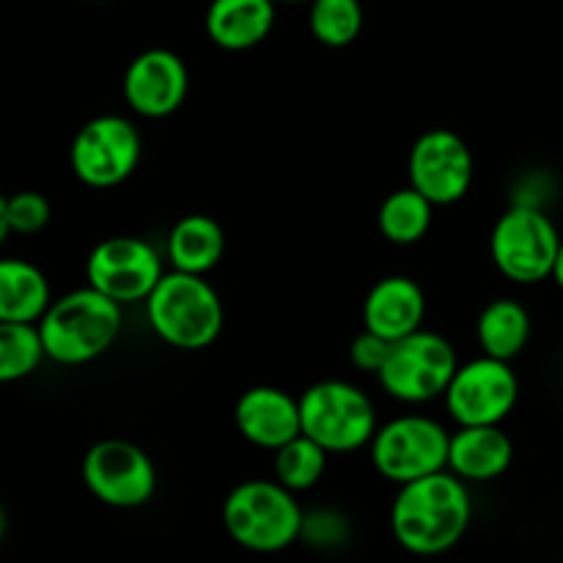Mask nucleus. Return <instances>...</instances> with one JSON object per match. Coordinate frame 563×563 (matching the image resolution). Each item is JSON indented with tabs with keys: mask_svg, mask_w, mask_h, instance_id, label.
Wrapping results in <instances>:
<instances>
[{
	"mask_svg": "<svg viewBox=\"0 0 563 563\" xmlns=\"http://www.w3.org/2000/svg\"><path fill=\"white\" fill-rule=\"evenodd\" d=\"M300 539H306L308 544H313L319 550L341 548L350 539V520L335 509L306 511Z\"/></svg>",
	"mask_w": 563,
	"mask_h": 563,
	"instance_id": "bb28decb",
	"label": "nucleus"
},
{
	"mask_svg": "<svg viewBox=\"0 0 563 563\" xmlns=\"http://www.w3.org/2000/svg\"><path fill=\"white\" fill-rule=\"evenodd\" d=\"M451 432L429 416H399L374 434L372 465L394 484H410L449 471Z\"/></svg>",
	"mask_w": 563,
	"mask_h": 563,
	"instance_id": "6e6552de",
	"label": "nucleus"
},
{
	"mask_svg": "<svg viewBox=\"0 0 563 563\" xmlns=\"http://www.w3.org/2000/svg\"><path fill=\"white\" fill-rule=\"evenodd\" d=\"M328 449H322V445H319L317 440L308 438V434H300V438H295L291 443L280 445V449L275 451V482H280L295 495L306 493V489H313L322 482L324 471H328Z\"/></svg>",
	"mask_w": 563,
	"mask_h": 563,
	"instance_id": "5701e85b",
	"label": "nucleus"
},
{
	"mask_svg": "<svg viewBox=\"0 0 563 563\" xmlns=\"http://www.w3.org/2000/svg\"><path fill=\"white\" fill-rule=\"evenodd\" d=\"M47 357L38 324L0 322V383L25 379Z\"/></svg>",
	"mask_w": 563,
	"mask_h": 563,
	"instance_id": "b1692460",
	"label": "nucleus"
},
{
	"mask_svg": "<svg viewBox=\"0 0 563 563\" xmlns=\"http://www.w3.org/2000/svg\"><path fill=\"white\" fill-rule=\"evenodd\" d=\"M82 484L110 509H137L157 493V467L141 445L130 440H99L82 456Z\"/></svg>",
	"mask_w": 563,
	"mask_h": 563,
	"instance_id": "9d476101",
	"label": "nucleus"
},
{
	"mask_svg": "<svg viewBox=\"0 0 563 563\" xmlns=\"http://www.w3.org/2000/svg\"><path fill=\"white\" fill-rule=\"evenodd\" d=\"M476 339L482 355L511 363L531 341V313L515 297H498L478 313Z\"/></svg>",
	"mask_w": 563,
	"mask_h": 563,
	"instance_id": "412c9836",
	"label": "nucleus"
},
{
	"mask_svg": "<svg viewBox=\"0 0 563 563\" xmlns=\"http://www.w3.org/2000/svg\"><path fill=\"white\" fill-rule=\"evenodd\" d=\"M553 280H555V284H559V289L563 291V242H561L559 262H555V269H553Z\"/></svg>",
	"mask_w": 563,
	"mask_h": 563,
	"instance_id": "c85d7f7f",
	"label": "nucleus"
},
{
	"mask_svg": "<svg viewBox=\"0 0 563 563\" xmlns=\"http://www.w3.org/2000/svg\"><path fill=\"white\" fill-rule=\"evenodd\" d=\"M302 434L330 454H352L372 445L377 434V407L372 396L346 379H322L300 396Z\"/></svg>",
	"mask_w": 563,
	"mask_h": 563,
	"instance_id": "39448f33",
	"label": "nucleus"
},
{
	"mask_svg": "<svg viewBox=\"0 0 563 563\" xmlns=\"http://www.w3.org/2000/svg\"><path fill=\"white\" fill-rule=\"evenodd\" d=\"M234 423L247 443L275 454L302 434L300 399L275 385H256L236 399Z\"/></svg>",
	"mask_w": 563,
	"mask_h": 563,
	"instance_id": "2eb2a0df",
	"label": "nucleus"
},
{
	"mask_svg": "<svg viewBox=\"0 0 563 563\" xmlns=\"http://www.w3.org/2000/svg\"><path fill=\"white\" fill-rule=\"evenodd\" d=\"M427 295L410 275H388L368 289L363 300V330L399 341L423 328Z\"/></svg>",
	"mask_w": 563,
	"mask_h": 563,
	"instance_id": "dca6fc26",
	"label": "nucleus"
},
{
	"mask_svg": "<svg viewBox=\"0 0 563 563\" xmlns=\"http://www.w3.org/2000/svg\"><path fill=\"white\" fill-rule=\"evenodd\" d=\"M275 0H212L203 27L214 47L245 53L273 33Z\"/></svg>",
	"mask_w": 563,
	"mask_h": 563,
	"instance_id": "a211bd4d",
	"label": "nucleus"
},
{
	"mask_svg": "<svg viewBox=\"0 0 563 563\" xmlns=\"http://www.w3.org/2000/svg\"><path fill=\"white\" fill-rule=\"evenodd\" d=\"M563 236L537 203L506 209L489 234V256L498 273L515 284H542L553 278Z\"/></svg>",
	"mask_w": 563,
	"mask_h": 563,
	"instance_id": "423d86ee",
	"label": "nucleus"
},
{
	"mask_svg": "<svg viewBox=\"0 0 563 563\" xmlns=\"http://www.w3.org/2000/svg\"><path fill=\"white\" fill-rule=\"evenodd\" d=\"M520 399V379L509 361L473 357L456 368L443 401L456 427H500Z\"/></svg>",
	"mask_w": 563,
	"mask_h": 563,
	"instance_id": "9b49d317",
	"label": "nucleus"
},
{
	"mask_svg": "<svg viewBox=\"0 0 563 563\" xmlns=\"http://www.w3.org/2000/svg\"><path fill=\"white\" fill-rule=\"evenodd\" d=\"M434 203L423 192L407 185L390 192L377 212L379 234L394 245H416L432 229Z\"/></svg>",
	"mask_w": 563,
	"mask_h": 563,
	"instance_id": "4be33fe9",
	"label": "nucleus"
},
{
	"mask_svg": "<svg viewBox=\"0 0 563 563\" xmlns=\"http://www.w3.org/2000/svg\"><path fill=\"white\" fill-rule=\"evenodd\" d=\"M390 346H394V341L383 339V335L372 333V330H363V333L355 335V341H352L350 346L352 366H355L357 372L374 374V377H377L379 368L388 361Z\"/></svg>",
	"mask_w": 563,
	"mask_h": 563,
	"instance_id": "cd10ccee",
	"label": "nucleus"
},
{
	"mask_svg": "<svg viewBox=\"0 0 563 563\" xmlns=\"http://www.w3.org/2000/svg\"><path fill=\"white\" fill-rule=\"evenodd\" d=\"M121 322V302L110 300L93 286H82L53 300L38 330L49 361L60 366H86L115 344Z\"/></svg>",
	"mask_w": 563,
	"mask_h": 563,
	"instance_id": "f03ea898",
	"label": "nucleus"
},
{
	"mask_svg": "<svg viewBox=\"0 0 563 563\" xmlns=\"http://www.w3.org/2000/svg\"><path fill=\"white\" fill-rule=\"evenodd\" d=\"M190 71L174 49L152 47L130 60L121 80V93L132 113L143 119H168L185 104Z\"/></svg>",
	"mask_w": 563,
	"mask_h": 563,
	"instance_id": "4468645a",
	"label": "nucleus"
},
{
	"mask_svg": "<svg viewBox=\"0 0 563 563\" xmlns=\"http://www.w3.org/2000/svg\"><path fill=\"white\" fill-rule=\"evenodd\" d=\"M143 306L154 335L174 350H207L223 333V300L207 275L170 269Z\"/></svg>",
	"mask_w": 563,
	"mask_h": 563,
	"instance_id": "7ed1b4c3",
	"label": "nucleus"
},
{
	"mask_svg": "<svg viewBox=\"0 0 563 563\" xmlns=\"http://www.w3.org/2000/svg\"><path fill=\"white\" fill-rule=\"evenodd\" d=\"M53 218V207L47 198L36 190L11 192L0 201V234H38Z\"/></svg>",
	"mask_w": 563,
	"mask_h": 563,
	"instance_id": "a878e982",
	"label": "nucleus"
},
{
	"mask_svg": "<svg viewBox=\"0 0 563 563\" xmlns=\"http://www.w3.org/2000/svg\"><path fill=\"white\" fill-rule=\"evenodd\" d=\"M511 462L515 443L500 427H460L451 434L449 471L462 482H495L509 471Z\"/></svg>",
	"mask_w": 563,
	"mask_h": 563,
	"instance_id": "f3484780",
	"label": "nucleus"
},
{
	"mask_svg": "<svg viewBox=\"0 0 563 563\" xmlns=\"http://www.w3.org/2000/svg\"><path fill=\"white\" fill-rule=\"evenodd\" d=\"M225 253V231L212 214H185L176 220L165 242V258L170 269L190 275H207Z\"/></svg>",
	"mask_w": 563,
	"mask_h": 563,
	"instance_id": "6ab92c4d",
	"label": "nucleus"
},
{
	"mask_svg": "<svg viewBox=\"0 0 563 563\" xmlns=\"http://www.w3.org/2000/svg\"><path fill=\"white\" fill-rule=\"evenodd\" d=\"M275 3H311V0H275Z\"/></svg>",
	"mask_w": 563,
	"mask_h": 563,
	"instance_id": "c756f323",
	"label": "nucleus"
},
{
	"mask_svg": "<svg viewBox=\"0 0 563 563\" xmlns=\"http://www.w3.org/2000/svg\"><path fill=\"white\" fill-rule=\"evenodd\" d=\"M473 520L467 482L451 471L401 484L390 506V531L412 555L432 559L454 550Z\"/></svg>",
	"mask_w": 563,
	"mask_h": 563,
	"instance_id": "f257e3e1",
	"label": "nucleus"
},
{
	"mask_svg": "<svg viewBox=\"0 0 563 563\" xmlns=\"http://www.w3.org/2000/svg\"><path fill=\"white\" fill-rule=\"evenodd\" d=\"M473 170L476 163L465 137L445 126L418 135L407 157V179L434 207L462 201L473 185Z\"/></svg>",
	"mask_w": 563,
	"mask_h": 563,
	"instance_id": "ddd939ff",
	"label": "nucleus"
},
{
	"mask_svg": "<svg viewBox=\"0 0 563 563\" xmlns=\"http://www.w3.org/2000/svg\"><path fill=\"white\" fill-rule=\"evenodd\" d=\"M460 368V357L449 339L432 330H416L394 341L377 383L390 399L401 405H429L443 399Z\"/></svg>",
	"mask_w": 563,
	"mask_h": 563,
	"instance_id": "0eeeda50",
	"label": "nucleus"
},
{
	"mask_svg": "<svg viewBox=\"0 0 563 563\" xmlns=\"http://www.w3.org/2000/svg\"><path fill=\"white\" fill-rule=\"evenodd\" d=\"M143 141L130 119L115 113L93 115L77 130L69 146L71 174L93 190L119 187L135 174Z\"/></svg>",
	"mask_w": 563,
	"mask_h": 563,
	"instance_id": "1a4fd4ad",
	"label": "nucleus"
},
{
	"mask_svg": "<svg viewBox=\"0 0 563 563\" xmlns=\"http://www.w3.org/2000/svg\"><path fill=\"white\" fill-rule=\"evenodd\" d=\"M308 27L313 38L330 49L350 47L363 31L361 0H311Z\"/></svg>",
	"mask_w": 563,
	"mask_h": 563,
	"instance_id": "393cba45",
	"label": "nucleus"
},
{
	"mask_svg": "<svg viewBox=\"0 0 563 563\" xmlns=\"http://www.w3.org/2000/svg\"><path fill=\"white\" fill-rule=\"evenodd\" d=\"M53 306L49 280L25 258H3L0 264V322L38 324Z\"/></svg>",
	"mask_w": 563,
	"mask_h": 563,
	"instance_id": "aec40b11",
	"label": "nucleus"
},
{
	"mask_svg": "<svg viewBox=\"0 0 563 563\" xmlns=\"http://www.w3.org/2000/svg\"><path fill=\"white\" fill-rule=\"evenodd\" d=\"M165 275L163 256L141 236H108L86 258L88 286L110 300L130 306L146 302Z\"/></svg>",
	"mask_w": 563,
	"mask_h": 563,
	"instance_id": "f8f14e48",
	"label": "nucleus"
},
{
	"mask_svg": "<svg viewBox=\"0 0 563 563\" xmlns=\"http://www.w3.org/2000/svg\"><path fill=\"white\" fill-rule=\"evenodd\" d=\"M306 511L275 478H251L225 495L223 528L251 553H280L302 537Z\"/></svg>",
	"mask_w": 563,
	"mask_h": 563,
	"instance_id": "20e7f679",
	"label": "nucleus"
}]
</instances>
